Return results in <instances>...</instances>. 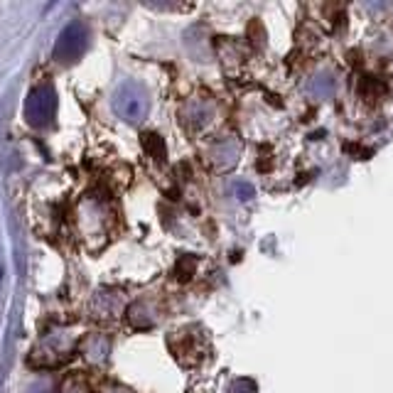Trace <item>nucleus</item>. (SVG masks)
Instances as JSON below:
<instances>
[{
    "label": "nucleus",
    "mask_w": 393,
    "mask_h": 393,
    "mask_svg": "<svg viewBox=\"0 0 393 393\" xmlns=\"http://www.w3.org/2000/svg\"><path fill=\"white\" fill-rule=\"evenodd\" d=\"M305 91L312 98H332L334 91H337V76H334V71H327V69L317 71V74L307 79Z\"/></svg>",
    "instance_id": "f257e3e1"
},
{
    "label": "nucleus",
    "mask_w": 393,
    "mask_h": 393,
    "mask_svg": "<svg viewBox=\"0 0 393 393\" xmlns=\"http://www.w3.org/2000/svg\"><path fill=\"white\" fill-rule=\"evenodd\" d=\"M231 189H234L236 199H241V201L251 199V196L256 194V189H253V184H251V182H246V180H236V182H231Z\"/></svg>",
    "instance_id": "f03ea898"
},
{
    "label": "nucleus",
    "mask_w": 393,
    "mask_h": 393,
    "mask_svg": "<svg viewBox=\"0 0 393 393\" xmlns=\"http://www.w3.org/2000/svg\"><path fill=\"white\" fill-rule=\"evenodd\" d=\"M366 10H371V13H379V10H386L389 8V3H364Z\"/></svg>",
    "instance_id": "7ed1b4c3"
}]
</instances>
